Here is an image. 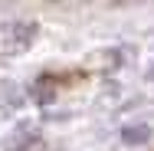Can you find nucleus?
Returning <instances> with one entry per match:
<instances>
[{
	"label": "nucleus",
	"instance_id": "obj_1",
	"mask_svg": "<svg viewBox=\"0 0 154 151\" xmlns=\"http://www.w3.org/2000/svg\"><path fill=\"white\" fill-rule=\"evenodd\" d=\"M0 33H3V43H10L17 49H26V46H33V39L39 36V23L36 20H23V17H13V20H3L0 23Z\"/></svg>",
	"mask_w": 154,
	"mask_h": 151
},
{
	"label": "nucleus",
	"instance_id": "obj_2",
	"mask_svg": "<svg viewBox=\"0 0 154 151\" xmlns=\"http://www.w3.org/2000/svg\"><path fill=\"white\" fill-rule=\"evenodd\" d=\"M151 125H125L122 128V141L128 148H138V145H148L151 141Z\"/></svg>",
	"mask_w": 154,
	"mask_h": 151
},
{
	"label": "nucleus",
	"instance_id": "obj_3",
	"mask_svg": "<svg viewBox=\"0 0 154 151\" xmlns=\"http://www.w3.org/2000/svg\"><path fill=\"white\" fill-rule=\"evenodd\" d=\"M144 105V99H125L122 105H118V112H134V109H141Z\"/></svg>",
	"mask_w": 154,
	"mask_h": 151
}]
</instances>
